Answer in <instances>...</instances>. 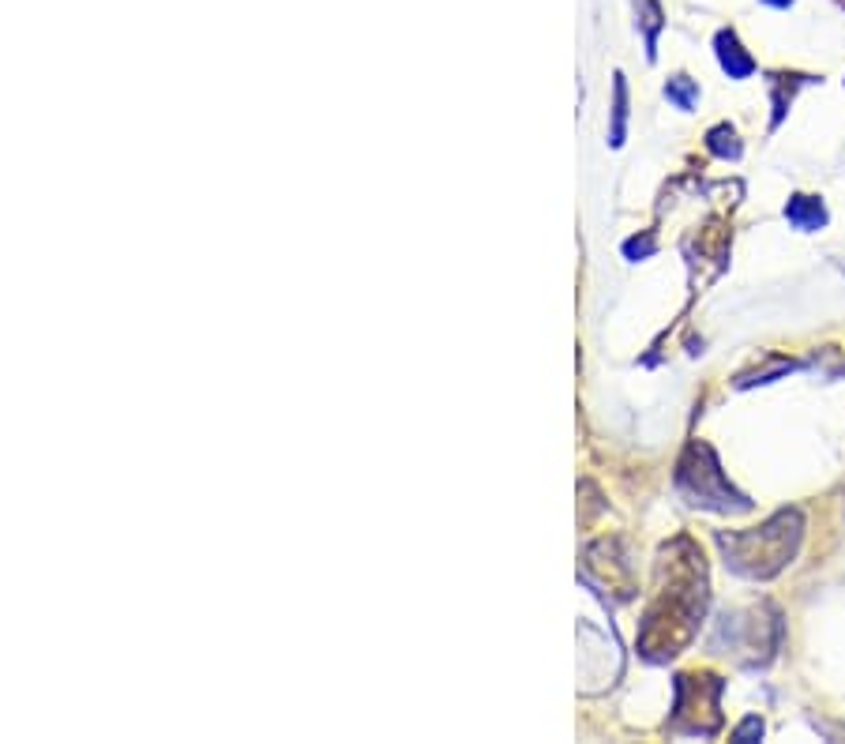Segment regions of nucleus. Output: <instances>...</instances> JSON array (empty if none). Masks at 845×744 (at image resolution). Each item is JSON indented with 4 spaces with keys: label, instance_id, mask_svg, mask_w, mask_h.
<instances>
[{
    "label": "nucleus",
    "instance_id": "nucleus-1",
    "mask_svg": "<svg viewBox=\"0 0 845 744\" xmlns=\"http://www.w3.org/2000/svg\"><path fill=\"white\" fill-rule=\"evenodd\" d=\"M800 534H804L800 515L778 512L763 527L740 530V534H722L718 545L725 549L729 568H737L740 575H752V579H770V575H778L793 560Z\"/></svg>",
    "mask_w": 845,
    "mask_h": 744
},
{
    "label": "nucleus",
    "instance_id": "nucleus-2",
    "mask_svg": "<svg viewBox=\"0 0 845 744\" xmlns=\"http://www.w3.org/2000/svg\"><path fill=\"white\" fill-rule=\"evenodd\" d=\"M676 485L684 489V496L692 504H703V508H718V512H744L748 500L725 481L722 466L714 459V451L707 444H692L684 463L676 470Z\"/></svg>",
    "mask_w": 845,
    "mask_h": 744
},
{
    "label": "nucleus",
    "instance_id": "nucleus-3",
    "mask_svg": "<svg viewBox=\"0 0 845 744\" xmlns=\"http://www.w3.org/2000/svg\"><path fill=\"white\" fill-rule=\"evenodd\" d=\"M714 49H718V61H722V68L729 72V79H748L755 72L752 53L740 46V38L733 31H718Z\"/></svg>",
    "mask_w": 845,
    "mask_h": 744
},
{
    "label": "nucleus",
    "instance_id": "nucleus-4",
    "mask_svg": "<svg viewBox=\"0 0 845 744\" xmlns=\"http://www.w3.org/2000/svg\"><path fill=\"white\" fill-rule=\"evenodd\" d=\"M785 218H789V226L793 230H823L827 226V207H823V200H815V196H789V203H785Z\"/></svg>",
    "mask_w": 845,
    "mask_h": 744
},
{
    "label": "nucleus",
    "instance_id": "nucleus-5",
    "mask_svg": "<svg viewBox=\"0 0 845 744\" xmlns=\"http://www.w3.org/2000/svg\"><path fill=\"white\" fill-rule=\"evenodd\" d=\"M613 91H616V102H613V132H609V143H613V147H624V121H628V83H624V76H620V72L613 76Z\"/></svg>",
    "mask_w": 845,
    "mask_h": 744
},
{
    "label": "nucleus",
    "instance_id": "nucleus-6",
    "mask_svg": "<svg viewBox=\"0 0 845 744\" xmlns=\"http://www.w3.org/2000/svg\"><path fill=\"white\" fill-rule=\"evenodd\" d=\"M707 147H710V155H718V158H740V140H737V132H733L729 124L710 128V132H707Z\"/></svg>",
    "mask_w": 845,
    "mask_h": 744
},
{
    "label": "nucleus",
    "instance_id": "nucleus-7",
    "mask_svg": "<svg viewBox=\"0 0 845 744\" xmlns=\"http://www.w3.org/2000/svg\"><path fill=\"white\" fill-rule=\"evenodd\" d=\"M665 98H669L676 109H692L695 98H699V87H695L688 76H673L669 83H665Z\"/></svg>",
    "mask_w": 845,
    "mask_h": 744
},
{
    "label": "nucleus",
    "instance_id": "nucleus-8",
    "mask_svg": "<svg viewBox=\"0 0 845 744\" xmlns=\"http://www.w3.org/2000/svg\"><path fill=\"white\" fill-rule=\"evenodd\" d=\"M643 31H646V57L654 61L658 57V31H661V8H658V0H643Z\"/></svg>",
    "mask_w": 845,
    "mask_h": 744
},
{
    "label": "nucleus",
    "instance_id": "nucleus-9",
    "mask_svg": "<svg viewBox=\"0 0 845 744\" xmlns=\"http://www.w3.org/2000/svg\"><path fill=\"white\" fill-rule=\"evenodd\" d=\"M770 83H774V128H778L785 117V109H789V102H793V91H797L800 76H774Z\"/></svg>",
    "mask_w": 845,
    "mask_h": 744
},
{
    "label": "nucleus",
    "instance_id": "nucleus-10",
    "mask_svg": "<svg viewBox=\"0 0 845 744\" xmlns=\"http://www.w3.org/2000/svg\"><path fill=\"white\" fill-rule=\"evenodd\" d=\"M650 252H654V233H643V237L624 241V256H628V260H643Z\"/></svg>",
    "mask_w": 845,
    "mask_h": 744
},
{
    "label": "nucleus",
    "instance_id": "nucleus-11",
    "mask_svg": "<svg viewBox=\"0 0 845 744\" xmlns=\"http://www.w3.org/2000/svg\"><path fill=\"white\" fill-rule=\"evenodd\" d=\"M748 737H763V722L759 718H744L737 726V733H733V741H748Z\"/></svg>",
    "mask_w": 845,
    "mask_h": 744
},
{
    "label": "nucleus",
    "instance_id": "nucleus-12",
    "mask_svg": "<svg viewBox=\"0 0 845 744\" xmlns=\"http://www.w3.org/2000/svg\"><path fill=\"white\" fill-rule=\"evenodd\" d=\"M770 8H789V4H793V0H767Z\"/></svg>",
    "mask_w": 845,
    "mask_h": 744
}]
</instances>
